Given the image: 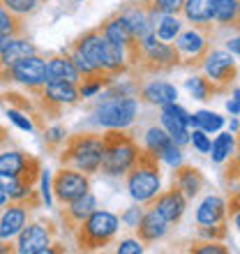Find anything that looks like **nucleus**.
I'll return each mask as SVG.
<instances>
[{
    "label": "nucleus",
    "instance_id": "nucleus-32",
    "mask_svg": "<svg viewBox=\"0 0 240 254\" xmlns=\"http://www.w3.org/2000/svg\"><path fill=\"white\" fill-rule=\"evenodd\" d=\"M224 125V118L220 114H213V111H196L189 118V127H199L203 132H217L220 127Z\"/></svg>",
    "mask_w": 240,
    "mask_h": 254
},
{
    "label": "nucleus",
    "instance_id": "nucleus-43",
    "mask_svg": "<svg viewBox=\"0 0 240 254\" xmlns=\"http://www.w3.org/2000/svg\"><path fill=\"white\" fill-rule=\"evenodd\" d=\"M143 243L139 241V238H127V241H122L118 245V248H116V252L118 254H141L143 252Z\"/></svg>",
    "mask_w": 240,
    "mask_h": 254
},
{
    "label": "nucleus",
    "instance_id": "nucleus-27",
    "mask_svg": "<svg viewBox=\"0 0 240 254\" xmlns=\"http://www.w3.org/2000/svg\"><path fill=\"white\" fill-rule=\"evenodd\" d=\"M222 164H224V169H222V181H224V185L229 188V192H231V190H238L240 188V148H236Z\"/></svg>",
    "mask_w": 240,
    "mask_h": 254
},
{
    "label": "nucleus",
    "instance_id": "nucleus-46",
    "mask_svg": "<svg viewBox=\"0 0 240 254\" xmlns=\"http://www.w3.org/2000/svg\"><path fill=\"white\" fill-rule=\"evenodd\" d=\"M7 146H9V132H7L5 125H0V150Z\"/></svg>",
    "mask_w": 240,
    "mask_h": 254
},
{
    "label": "nucleus",
    "instance_id": "nucleus-11",
    "mask_svg": "<svg viewBox=\"0 0 240 254\" xmlns=\"http://www.w3.org/2000/svg\"><path fill=\"white\" fill-rule=\"evenodd\" d=\"M201 69L215 83L217 93H227L229 88L234 86L236 74H238V67H236L231 51H222V49H210V54L206 56Z\"/></svg>",
    "mask_w": 240,
    "mask_h": 254
},
{
    "label": "nucleus",
    "instance_id": "nucleus-45",
    "mask_svg": "<svg viewBox=\"0 0 240 254\" xmlns=\"http://www.w3.org/2000/svg\"><path fill=\"white\" fill-rule=\"evenodd\" d=\"M227 51H231V54H240V33L227 42Z\"/></svg>",
    "mask_w": 240,
    "mask_h": 254
},
{
    "label": "nucleus",
    "instance_id": "nucleus-42",
    "mask_svg": "<svg viewBox=\"0 0 240 254\" xmlns=\"http://www.w3.org/2000/svg\"><path fill=\"white\" fill-rule=\"evenodd\" d=\"M141 215H143V208H141V203H136V206H132V208H127L125 213L120 215V222H125L129 229H134L136 224H139V220H141Z\"/></svg>",
    "mask_w": 240,
    "mask_h": 254
},
{
    "label": "nucleus",
    "instance_id": "nucleus-49",
    "mask_svg": "<svg viewBox=\"0 0 240 254\" xmlns=\"http://www.w3.org/2000/svg\"><path fill=\"white\" fill-rule=\"evenodd\" d=\"M9 40H12V37H7V35H0V51H2V49L9 44Z\"/></svg>",
    "mask_w": 240,
    "mask_h": 254
},
{
    "label": "nucleus",
    "instance_id": "nucleus-2",
    "mask_svg": "<svg viewBox=\"0 0 240 254\" xmlns=\"http://www.w3.org/2000/svg\"><path fill=\"white\" fill-rule=\"evenodd\" d=\"M127 192L136 203L146 206L148 201L157 196L162 190V174H160V157L150 153L148 148H139L134 167L125 174Z\"/></svg>",
    "mask_w": 240,
    "mask_h": 254
},
{
    "label": "nucleus",
    "instance_id": "nucleus-5",
    "mask_svg": "<svg viewBox=\"0 0 240 254\" xmlns=\"http://www.w3.org/2000/svg\"><path fill=\"white\" fill-rule=\"evenodd\" d=\"M213 37H215V23H201V26H192L185 33L176 35V42H171L178 54V67L185 69H201L206 56L213 49Z\"/></svg>",
    "mask_w": 240,
    "mask_h": 254
},
{
    "label": "nucleus",
    "instance_id": "nucleus-51",
    "mask_svg": "<svg viewBox=\"0 0 240 254\" xmlns=\"http://www.w3.org/2000/svg\"><path fill=\"white\" fill-rule=\"evenodd\" d=\"M238 127H240L238 121H231V132H238Z\"/></svg>",
    "mask_w": 240,
    "mask_h": 254
},
{
    "label": "nucleus",
    "instance_id": "nucleus-24",
    "mask_svg": "<svg viewBox=\"0 0 240 254\" xmlns=\"http://www.w3.org/2000/svg\"><path fill=\"white\" fill-rule=\"evenodd\" d=\"M213 12H215V0H185L180 14L192 26H201V23H213Z\"/></svg>",
    "mask_w": 240,
    "mask_h": 254
},
{
    "label": "nucleus",
    "instance_id": "nucleus-16",
    "mask_svg": "<svg viewBox=\"0 0 240 254\" xmlns=\"http://www.w3.org/2000/svg\"><path fill=\"white\" fill-rule=\"evenodd\" d=\"M134 231H136V238H139L143 245H150V243H157L167 236L169 222L164 220L155 208H148V210H143V215H141L139 224L134 227Z\"/></svg>",
    "mask_w": 240,
    "mask_h": 254
},
{
    "label": "nucleus",
    "instance_id": "nucleus-4",
    "mask_svg": "<svg viewBox=\"0 0 240 254\" xmlns=\"http://www.w3.org/2000/svg\"><path fill=\"white\" fill-rule=\"evenodd\" d=\"M120 229V217L109 210L95 208L79 227L74 229V241L79 252H95V250H104L111 245Z\"/></svg>",
    "mask_w": 240,
    "mask_h": 254
},
{
    "label": "nucleus",
    "instance_id": "nucleus-44",
    "mask_svg": "<svg viewBox=\"0 0 240 254\" xmlns=\"http://www.w3.org/2000/svg\"><path fill=\"white\" fill-rule=\"evenodd\" d=\"M227 111L231 116H238L240 114V88H236V90H234V97L227 102Z\"/></svg>",
    "mask_w": 240,
    "mask_h": 254
},
{
    "label": "nucleus",
    "instance_id": "nucleus-25",
    "mask_svg": "<svg viewBox=\"0 0 240 254\" xmlns=\"http://www.w3.org/2000/svg\"><path fill=\"white\" fill-rule=\"evenodd\" d=\"M185 88L189 90V95H192L194 100H201V102H208V100H213L215 95H220L215 83L208 79L206 74H194V76L185 79Z\"/></svg>",
    "mask_w": 240,
    "mask_h": 254
},
{
    "label": "nucleus",
    "instance_id": "nucleus-48",
    "mask_svg": "<svg viewBox=\"0 0 240 254\" xmlns=\"http://www.w3.org/2000/svg\"><path fill=\"white\" fill-rule=\"evenodd\" d=\"M7 201H9V196H7V192L5 190H0V210L7 206Z\"/></svg>",
    "mask_w": 240,
    "mask_h": 254
},
{
    "label": "nucleus",
    "instance_id": "nucleus-22",
    "mask_svg": "<svg viewBox=\"0 0 240 254\" xmlns=\"http://www.w3.org/2000/svg\"><path fill=\"white\" fill-rule=\"evenodd\" d=\"M227 201L222 196H206L196 208V222L199 224H217V222H227Z\"/></svg>",
    "mask_w": 240,
    "mask_h": 254
},
{
    "label": "nucleus",
    "instance_id": "nucleus-19",
    "mask_svg": "<svg viewBox=\"0 0 240 254\" xmlns=\"http://www.w3.org/2000/svg\"><path fill=\"white\" fill-rule=\"evenodd\" d=\"M47 81H72V83L81 81L79 69L69 61L65 49L60 54H51L47 58Z\"/></svg>",
    "mask_w": 240,
    "mask_h": 254
},
{
    "label": "nucleus",
    "instance_id": "nucleus-38",
    "mask_svg": "<svg viewBox=\"0 0 240 254\" xmlns=\"http://www.w3.org/2000/svg\"><path fill=\"white\" fill-rule=\"evenodd\" d=\"M7 116H9V121L19 127V129H23V132H35V129H37L33 118H30L28 114H23V111H19V109L7 107Z\"/></svg>",
    "mask_w": 240,
    "mask_h": 254
},
{
    "label": "nucleus",
    "instance_id": "nucleus-6",
    "mask_svg": "<svg viewBox=\"0 0 240 254\" xmlns=\"http://www.w3.org/2000/svg\"><path fill=\"white\" fill-rule=\"evenodd\" d=\"M176 67H178V54L171 42L157 40L155 33L139 40L132 72L141 74V76H150V74H167Z\"/></svg>",
    "mask_w": 240,
    "mask_h": 254
},
{
    "label": "nucleus",
    "instance_id": "nucleus-10",
    "mask_svg": "<svg viewBox=\"0 0 240 254\" xmlns=\"http://www.w3.org/2000/svg\"><path fill=\"white\" fill-rule=\"evenodd\" d=\"M90 192V176L72 167H60L51 178V194L60 206Z\"/></svg>",
    "mask_w": 240,
    "mask_h": 254
},
{
    "label": "nucleus",
    "instance_id": "nucleus-52",
    "mask_svg": "<svg viewBox=\"0 0 240 254\" xmlns=\"http://www.w3.org/2000/svg\"><path fill=\"white\" fill-rule=\"evenodd\" d=\"M236 148H240V127H238V136H236Z\"/></svg>",
    "mask_w": 240,
    "mask_h": 254
},
{
    "label": "nucleus",
    "instance_id": "nucleus-29",
    "mask_svg": "<svg viewBox=\"0 0 240 254\" xmlns=\"http://www.w3.org/2000/svg\"><path fill=\"white\" fill-rule=\"evenodd\" d=\"M143 143H146L143 148H148L150 153H155L157 157H160L162 150H164L169 143H174V141H171V136L167 134V129H164V127L153 125V127H148L146 134H143Z\"/></svg>",
    "mask_w": 240,
    "mask_h": 254
},
{
    "label": "nucleus",
    "instance_id": "nucleus-12",
    "mask_svg": "<svg viewBox=\"0 0 240 254\" xmlns=\"http://www.w3.org/2000/svg\"><path fill=\"white\" fill-rule=\"evenodd\" d=\"M56 229L51 222H28L14 238V252L19 254H47L49 245L54 243Z\"/></svg>",
    "mask_w": 240,
    "mask_h": 254
},
{
    "label": "nucleus",
    "instance_id": "nucleus-50",
    "mask_svg": "<svg viewBox=\"0 0 240 254\" xmlns=\"http://www.w3.org/2000/svg\"><path fill=\"white\" fill-rule=\"evenodd\" d=\"M231 220H234V222H236V227L240 229V210H238V213H234V215H231Z\"/></svg>",
    "mask_w": 240,
    "mask_h": 254
},
{
    "label": "nucleus",
    "instance_id": "nucleus-13",
    "mask_svg": "<svg viewBox=\"0 0 240 254\" xmlns=\"http://www.w3.org/2000/svg\"><path fill=\"white\" fill-rule=\"evenodd\" d=\"M146 208H155L169 224H178V222L182 220L185 210H187V196L180 192L178 185L171 183V188H169L167 192H162L160 190L157 196H153V199L146 203Z\"/></svg>",
    "mask_w": 240,
    "mask_h": 254
},
{
    "label": "nucleus",
    "instance_id": "nucleus-20",
    "mask_svg": "<svg viewBox=\"0 0 240 254\" xmlns=\"http://www.w3.org/2000/svg\"><path fill=\"white\" fill-rule=\"evenodd\" d=\"M174 185H178L180 192L187 196V201L199 196V192L206 185V178L201 174V169L189 167V164H178L174 171Z\"/></svg>",
    "mask_w": 240,
    "mask_h": 254
},
{
    "label": "nucleus",
    "instance_id": "nucleus-9",
    "mask_svg": "<svg viewBox=\"0 0 240 254\" xmlns=\"http://www.w3.org/2000/svg\"><path fill=\"white\" fill-rule=\"evenodd\" d=\"M139 114V100L136 97H102V102L95 109V118L100 127L107 129H127L134 125Z\"/></svg>",
    "mask_w": 240,
    "mask_h": 254
},
{
    "label": "nucleus",
    "instance_id": "nucleus-35",
    "mask_svg": "<svg viewBox=\"0 0 240 254\" xmlns=\"http://www.w3.org/2000/svg\"><path fill=\"white\" fill-rule=\"evenodd\" d=\"M187 252H196V254H227L229 248L222 245V241H208V238H201V241H194Z\"/></svg>",
    "mask_w": 240,
    "mask_h": 254
},
{
    "label": "nucleus",
    "instance_id": "nucleus-36",
    "mask_svg": "<svg viewBox=\"0 0 240 254\" xmlns=\"http://www.w3.org/2000/svg\"><path fill=\"white\" fill-rule=\"evenodd\" d=\"M199 236L208 241H227L229 222H217V224H199Z\"/></svg>",
    "mask_w": 240,
    "mask_h": 254
},
{
    "label": "nucleus",
    "instance_id": "nucleus-21",
    "mask_svg": "<svg viewBox=\"0 0 240 254\" xmlns=\"http://www.w3.org/2000/svg\"><path fill=\"white\" fill-rule=\"evenodd\" d=\"M213 23L224 30L240 33V0H215Z\"/></svg>",
    "mask_w": 240,
    "mask_h": 254
},
{
    "label": "nucleus",
    "instance_id": "nucleus-7",
    "mask_svg": "<svg viewBox=\"0 0 240 254\" xmlns=\"http://www.w3.org/2000/svg\"><path fill=\"white\" fill-rule=\"evenodd\" d=\"M30 97L35 100V107L40 109V114L58 118L60 111L65 107H74L81 100L79 86L72 81H47L44 86L30 88Z\"/></svg>",
    "mask_w": 240,
    "mask_h": 254
},
{
    "label": "nucleus",
    "instance_id": "nucleus-39",
    "mask_svg": "<svg viewBox=\"0 0 240 254\" xmlns=\"http://www.w3.org/2000/svg\"><path fill=\"white\" fill-rule=\"evenodd\" d=\"M189 143H192L199 153H210V139H208V134L199 127H194V132H189Z\"/></svg>",
    "mask_w": 240,
    "mask_h": 254
},
{
    "label": "nucleus",
    "instance_id": "nucleus-17",
    "mask_svg": "<svg viewBox=\"0 0 240 254\" xmlns=\"http://www.w3.org/2000/svg\"><path fill=\"white\" fill-rule=\"evenodd\" d=\"M139 102L150 104V107L162 109L164 104L178 100V88L167 81H148V83H139Z\"/></svg>",
    "mask_w": 240,
    "mask_h": 254
},
{
    "label": "nucleus",
    "instance_id": "nucleus-53",
    "mask_svg": "<svg viewBox=\"0 0 240 254\" xmlns=\"http://www.w3.org/2000/svg\"><path fill=\"white\" fill-rule=\"evenodd\" d=\"M74 2H83V0H74Z\"/></svg>",
    "mask_w": 240,
    "mask_h": 254
},
{
    "label": "nucleus",
    "instance_id": "nucleus-28",
    "mask_svg": "<svg viewBox=\"0 0 240 254\" xmlns=\"http://www.w3.org/2000/svg\"><path fill=\"white\" fill-rule=\"evenodd\" d=\"M28 153L23 150H2L0 153V174L7 176H19L21 169L26 167Z\"/></svg>",
    "mask_w": 240,
    "mask_h": 254
},
{
    "label": "nucleus",
    "instance_id": "nucleus-37",
    "mask_svg": "<svg viewBox=\"0 0 240 254\" xmlns=\"http://www.w3.org/2000/svg\"><path fill=\"white\" fill-rule=\"evenodd\" d=\"M67 139V129L62 125H54V127H44V143L51 150H58Z\"/></svg>",
    "mask_w": 240,
    "mask_h": 254
},
{
    "label": "nucleus",
    "instance_id": "nucleus-18",
    "mask_svg": "<svg viewBox=\"0 0 240 254\" xmlns=\"http://www.w3.org/2000/svg\"><path fill=\"white\" fill-rule=\"evenodd\" d=\"M28 213L30 210L26 206L7 201V206L0 213V241H14L21 229L28 224Z\"/></svg>",
    "mask_w": 240,
    "mask_h": 254
},
{
    "label": "nucleus",
    "instance_id": "nucleus-47",
    "mask_svg": "<svg viewBox=\"0 0 240 254\" xmlns=\"http://www.w3.org/2000/svg\"><path fill=\"white\" fill-rule=\"evenodd\" d=\"M14 252V241H0V254Z\"/></svg>",
    "mask_w": 240,
    "mask_h": 254
},
{
    "label": "nucleus",
    "instance_id": "nucleus-3",
    "mask_svg": "<svg viewBox=\"0 0 240 254\" xmlns=\"http://www.w3.org/2000/svg\"><path fill=\"white\" fill-rule=\"evenodd\" d=\"M58 160L62 167H72L76 171L93 176L102 164V136L100 134H69L60 146Z\"/></svg>",
    "mask_w": 240,
    "mask_h": 254
},
{
    "label": "nucleus",
    "instance_id": "nucleus-23",
    "mask_svg": "<svg viewBox=\"0 0 240 254\" xmlns=\"http://www.w3.org/2000/svg\"><path fill=\"white\" fill-rule=\"evenodd\" d=\"M160 123H162V127L167 129V134L171 136V141H174L176 146L182 148L189 143V125H187L182 118H178L174 111H169V109L162 107Z\"/></svg>",
    "mask_w": 240,
    "mask_h": 254
},
{
    "label": "nucleus",
    "instance_id": "nucleus-34",
    "mask_svg": "<svg viewBox=\"0 0 240 254\" xmlns=\"http://www.w3.org/2000/svg\"><path fill=\"white\" fill-rule=\"evenodd\" d=\"M0 2L21 19H26L28 14H35L40 9V0H0Z\"/></svg>",
    "mask_w": 240,
    "mask_h": 254
},
{
    "label": "nucleus",
    "instance_id": "nucleus-54",
    "mask_svg": "<svg viewBox=\"0 0 240 254\" xmlns=\"http://www.w3.org/2000/svg\"><path fill=\"white\" fill-rule=\"evenodd\" d=\"M40 2H47V0H40Z\"/></svg>",
    "mask_w": 240,
    "mask_h": 254
},
{
    "label": "nucleus",
    "instance_id": "nucleus-15",
    "mask_svg": "<svg viewBox=\"0 0 240 254\" xmlns=\"http://www.w3.org/2000/svg\"><path fill=\"white\" fill-rule=\"evenodd\" d=\"M95 208H97V199H95L93 192H86L83 196H79V199L65 203V208L60 210V217H62V227H65V231L74 234V229L79 227L81 222L86 220Z\"/></svg>",
    "mask_w": 240,
    "mask_h": 254
},
{
    "label": "nucleus",
    "instance_id": "nucleus-33",
    "mask_svg": "<svg viewBox=\"0 0 240 254\" xmlns=\"http://www.w3.org/2000/svg\"><path fill=\"white\" fill-rule=\"evenodd\" d=\"M143 5L150 9V12L157 14H174V16H180L182 12V5L185 0H141Z\"/></svg>",
    "mask_w": 240,
    "mask_h": 254
},
{
    "label": "nucleus",
    "instance_id": "nucleus-31",
    "mask_svg": "<svg viewBox=\"0 0 240 254\" xmlns=\"http://www.w3.org/2000/svg\"><path fill=\"white\" fill-rule=\"evenodd\" d=\"M180 33V19L174 14H162L160 21L155 23V37L162 42H174Z\"/></svg>",
    "mask_w": 240,
    "mask_h": 254
},
{
    "label": "nucleus",
    "instance_id": "nucleus-26",
    "mask_svg": "<svg viewBox=\"0 0 240 254\" xmlns=\"http://www.w3.org/2000/svg\"><path fill=\"white\" fill-rule=\"evenodd\" d=\"M0 35H7V37H21V35H26L23 19L12 14L2 2H0Z\"/></svg>",
    "mask_w": 240,
    "mask_h": 254
},
{
    "label": "nucleus",
    "instance_id": "nucleus-1",
    "mask_svg": "<svg viewBox=\"0 0 240 254\" xmlns=\"http://www.w3.org/2000/svg\"><path fill=\"white\" fill-rule=\"evenodd\" d=\"M139 143L134 139V134L127 129H107L102 134V164L100 171L111 178L125 176L136 162L139 155Z\"/></svg>",
    "mask_w": 240,
    "mask_h": 254
},
{
    "label": "nucleus",
    "instance_id": "nucleus-30",
    "mask_svg": "<svg viewBox=\"0 0 240 254\" xmlns=\"http://www.w3.org/2000/svg\"><path fill=\"white\" fill-rule=\"evenodd\" d=\"M236 150V136L231 132H224L220 134L217 139L210 143V155H213V162L215 164H222V162L227 160L229 155Z\"/></svg>",
    "mask_w": 240,
    "mask_h": 254
},
{
    "label": "nucleus",
    "instance_id": "nucleus-41",
    "mask_svg": "<svg viewBox=\"0 0 240 254\" xmlns=\"http://www.w3.org/2000/svg\"><path fill=\"white\" fill-rule=\"evenodd\" d=\"M40 196H42V203L47 208L54 203V196H51V176L44 169H42V174H40Z\"/></svg>",
    "mask_w": 240,
    "mask_h": 254
},
{
    "label": "nucleus",
    "instance_id": "nucleus-40",
    "mask_svg": "<svg viewBox=\"0 0 240 254\" xmlns=\"http://www.w3.org/2000/svg\"><path fill=\"white\" fill-rule=\"evenodd\" d=\"M160 160H164L169 164V167H178V164H182V150H180V146H176V143H169L164 150H162Z\"/></svg>",
    "mask_w": 240,
    "mask_h": 254
},
{
    "label": "nucleus",
    "instance_id": "nucleus-8",
    "mask_svg": "<svg viewBox=\"0 0 240 254\" xmlns=\"http://www.w3.org/2000/svg\"><path fill=\"white\" fill-rule=\"evenodd\" d=\"M69 47H74L79 54H83L88 61L93 63L97 69H104V72H111L114 76H122V74H129L127 67H122L118 61L114 58L111 49H109L104 35H102L100 26L97 28H90L86 33L81 35L79 40H74Z\"/></svg>",
    "mask_w": 240,
    "mask_h": 254
},
{
    "label": "nucleus",
    "instance_id": "nucleus-14",
    "mask_svg": "<svg viewBox=\"0 0 240 254\" xmlns=\"http://www.w3.org/2000/svg\"><path fill=\"white\" fill-rule=\"evenodd\" d=\"M12 81L21 83L26 90L44 86L47 83V58H42L40 54H30L16 61L12 65Z\"/></svg>",
    "mask_w": 240,
    "mask_h": 254
}]
</instances>
